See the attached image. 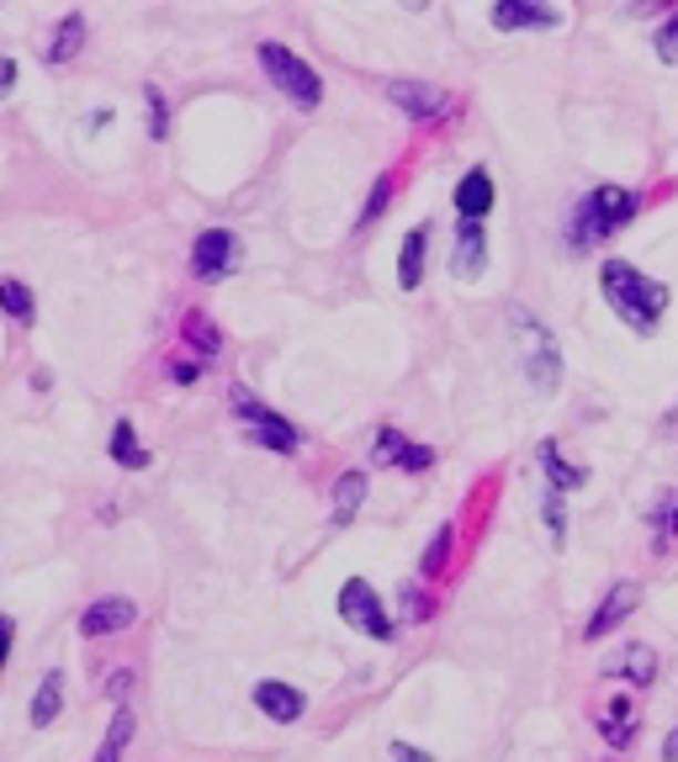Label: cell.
Listing matches in <instances>:
<instances>
[{
  "label": "cell",
  "instance_id": "cell-32",
  "mask_svg": "<svg viewBox=\"0 0 678 762\" xmlns=\"http://www.w3.org/2000/svg\"><path fill=\"white\" fill-rule=\"evenodd\" d=\"M388 196H392V181L382 175L377 186H371V196H366V213H361V223H377L382 217V207H388Z\"/></svg>",
  "mask_w": 678,
  "mask_h": 762
},
{
  "label": "cell",
  "instance_id": "cell-34",
  "mask_svg": "<svg viewBox=\"0 0 678 762\" xmlns=\"http://www.w3.org/2000/svg\"><path fill=\"white\" fill-rule=\"evenodd\" d=\"M196 377H202V365H196V360H192V365H186V360H181V365H175V381H181V387H192Z\"/></svg>",
  "mask_w": 678,
  "mask_h": 762
},
{
  "label": "cell",
  "instance_id": "cell-36",
  "mask_svg": "<svg viewBox=\"0 0 678 762\" xmlns=\"http://www.w3.org/2000/svg\"><path fill=\"white\" fill-rule=\"evenodd\" d=\"M6 657H11V619L0 615V667H6Z\"/></svg>",
  "mask_w": 678,
  "mask_h": 762
},
{
  "label": "cell",
  "instance_id": "cell-11",
  "mask_svg": "<svg viewBox=\"0 0 678 762\" xmlns=\"http://www.w3.org/2000/svg\"><path fill=\"white\" fill-rule=\"evenodd\" d=\"M451 270H456L461 281H477L487 270V234L483 223H461L456 228V255H451Z\"/></svg>",
  "mask_w": 678,
  "mask_h": 762
},
{
  "label": "cell",
  "instance_id": "cell-35",
  "mask_svg": "<svg viewBox=\"0 0 678 762\" xmlns=\"http://www.w3.org/2000/svg\"><path fill=\"white\" fill-rule=\"evenodd\" d=\"M11 85H17V64H11V59H0V95L11 91Z\"/></svg>",
  "mask_w": 678,
  "mask_h": 762
},
{
  "label": "cell",
  "instance_id": "cell-23",
  "mask_svg": "<svg viewBox=\"0 0 678 762\" xmlns=\"http://www.w3.org/2000/svg\"><path fill=\"white\" fill-rule=\"evenodd\" d=\"M112 461H117V466H127V472H144V466H148V451L138 445V434H133V424H127V419L112 429Z\"/></svg>",
  "mask_w": 678,
  "mask_h": 762
},
{
  "label": "cell",
  "instance_id": "cell-9",
  "mask_svg": "<svg viewBox=\"0 0 678 762\" xmlns=\"http://www.w3.org/2000/svg\"><path fill=\"white\" fill-rule=\"evenodd\" d=\"M133 619H138L133 598H96V604H91V609L80 615V630L101 641V636H117V630H127Z\"/></svg>",
  "mask_w": 678,
  "mask_h": 762
},
{
  "label": "cell",
  "instance_id": "cell-14",
  "mask_svg": "<svg viewBox=\"0 0 678 762\" xmlns=\"http://www.w3.org/2000/svg\"><path fill=\"white\" fill-rule=\"evenodd\" d=\"M605 672L609 678H630L636 689H647V683H657V651L636 641V646H626V651H615Z\"/></svg>",
  "mask_w": 678,
  "mask_h": 762
},
{
  "label": "cell",
  "instance_id": "cell-1",
  "mask_svg": "<svg viewBox=\"0 0 678 762\" xmlns=\"http://www.w3.org/2000/svg\"><path fill=\"white\" fill-rule=\"evenodd\" d=\"M599 286H605V302L615 308V318H626L636 333H657L662 312H668V286L641 276V270L626 260L599 265Z\"/></svg>",
  "mask_w": 678,
  "mask_h": 762
},
{
  "label": "cell",
  "instance_id": "cell-21",
  "mask_svg": "<svg viewBox=\"0 0 678 762\" xmlns=\"http://www.w3.org/2000/svg\"><path fill=\"white\" fill-rule=\"evenodd\" d=\"M361 503H366V472H345L335 482V519H356L361 514Z\"/></svg>",
  "mask_w": 678,
  "mask_h": 762
},
{
  "label": "cell",
  "instance_id": "cell-19",
  "mask_svg": "<svg viewBox=\"0 0 678 762\" xmlns=\"http://www.w3.org/2000/svg\"><path fill=\"white\" fill-rule=\"evenodd\" d=\"M599 737L609 746H630L636 741V710H630V699H615L605 714H599Z\"/></svg>",
  "mask_w": 678,
  "mask_h": 762
},
{
  "label": "cell",
  "instance_id": "cell-20",
  "mask_svg": "<svg viewBox=\"0 0 678 762\" xmlns=\"http://www.w3.org/2000/svg\"><path fill=\"white\" fill-rule=\"evenodd\" d=\"M541 466H546V476H552V493H567V487H583V482H588V472H583V466H573V461L552 445V440L541 445Z\"/></svg>",
  "mask_w": 678,
  "mask_h": 762
},
{
  "label": "cell",
  "instance_id": "cell-16",
  "mask_svg": "<svg viewBox=\"0 0 678 762\" xmlns=\"http://www.w3.org/2000/svg\"><path fill=\"white\" fill-rule=\"evenodd\" d=\"M493 27L514 32V27H562V11L552 6H525V0H499L493 6Z\"/></svg>",
  "mask_w": 678,
  "mask_h": 762
},
{
  "label": "cell",
  "instance_id": "cell-5",
  "mask_svg": "<svg viewBox=\"0 0 678 762\" xmlns=\"http://www.w3.org/2000/svg\"><path fill=\"white\" fill-rule=\"evenodd\" d=\"M228 408H234L244 424H249V440H255V445H266V451H281V455L297 451V429H291L287 419H281V413L260 408L255 398H249V392H244V387H234V392H228Z\"/></svg>",
  "mask_w": 678,
  "mask_h": 762
},
{
  "label": "cell",
  "instance_id": "cell-2",
  "mask_svg": "<svg viewBox=\"0 0 678 762\" xmlns=\"http://www.w3.org/2000/svg\"><path fill=\"white\" fill-rule=\"evenodd\" d=\"M636 190L626 186H599L594 196H583L578 207H573V217H567V244L573 249H594V244H605V238H615L620 228H626L630 217H636Z\"/></svg>",
  "mask_w": 678,
  "mask_h": 762
},
{
  "label": "cell",
  "instance_id": "cell-38",
  "mask_svg": "<svg viewBox=\"0 0 678 762\" xmlns=\"http://www.w3.org/2000/svg\"><path fill=\"white\" fill-rule=\"evenodd\" d=\"M662 758H668V762H678V731H674V737H668V746H662Z\"/></svg>",
  "mask_w": 678,
  "mask_h": 762
},
{
  "label": "cell",
  "instance_id": "cell-18",
  "mask_svg": "<svg viewBox=\"0 0 678 762\" xmlns=\"http://www.w3.org/2000/svg\"><path fill=\"white\" fill-rule=\"evenodd\" d=\"M80 43H85V17H80V11H70L64 22L53 27L49 53H43V59H49V64H64V59H74V53H80Z\"/></svg>",
  "mask_w": 678,
  "mask_h": 762
},
{
  "label": "cell",
  "instance_id": "cell-22",
  "mask_svg": "<svg viewBox=\"0 0 678 762\" xmlns=\"http://www.w3.org/2000/svg\"><path fill=\"white\" fill-rule=\"evenodd\" d=\"M59 704H64V672H43V689H38V699H32V725H38V731L53 725Z\"/></svg>",
  "mask_w": 678,
  "mask_h": 762
},
{
  "label": "cell",
  "instance_id": "cell-37",
  "mask_svg": "<svg viewBox=\"0 0 678 762\" xmlns=\"http://www.w3.org/2000/svg\"><path fill=\"white\" fill-rule=\"evenodd\" d=\"M127 689H133V672H117V678H112V693H117V699H122V693H127Z\"/></svg>",
  "mask_w": 678,
  "mask_h": 762
},
{
  "label": "cell",
  "instance_id": "cell-15",
  "mask_svg": "<svg viewBox=\"0 0 678 762\" xmlns=\"http://www.w3.org/2000/svg\"><path fill=\"white\" fill-rule=\"evenodd\" d=\"M255 704H260V714L281 720V725L302 720V710H308V699L291 689V683H255Z\"/></svg>",
  "mask_w": 678,
  "mask_h": 762
},
{
  "label": "cell",
  "instance_id": "cell-6",
  "mask_svg": "<svg viewBox=\"0 0 678 762\" xmlns=\"http://www.w3.org/2000/svg\"><path fill=\"white\" fill-rule=\"evenodd\" d=\"M339 615L350 619V625H361L366 636H377V641H392V619L382 615V598L371 583L361 577H350L345 588H339Z\"/></svg>",
  "mask_w": 678,
  "mask_h": 762
},
{
  "label": "cell",
  "instance_id": "cell-13",
  "mask_svg": "<svg viewBox=\"0 0 678 762\" xmlns=\"http://www.w3.org/2000/svg\"><path fill=\"white\" fill-rule=\"evenodd\" d=\"M456 213H461V223H483V217L493 213V175H487V169H466V175H461Z\"/></svg>",
  "mask_w": 678,
  "mask_h": 762
},
{
  "label": "cell",
  "instance_id": "cell-7",
  "mask_svg": "<svg viewBox=\"0 0 678 762\" xmlns=\"http://www.w3.org/2000/svg\"><path fill=\"white\" fill-rule=\"evenodd\" d=\"M234 265H239V238L228 234V228H207V234H196L192 270L202 276V281H223V276H234Z\"/></svg>",
  "mask_w": 678,
  "mask_h": 762
},
{
  "label": "cell",
  "instance_id": "cell-27",
  "mask_svg": "<svg viewBox=\"0 0 678 762\" xmlns=\"http://www.w3.org/2000/svg\"><path fill=\"white\" fill-rule=\"evenodd\" d=\"M186 344H196L202 356H218V329H213L202 312H192V318H186Z\"/></svg>",
  "mask_w": 678,
  "mask_h": 762
},
{
  "label": "cell",
  "instance_id": "cell-17",
  "mask_svg": "<svg viewBox=\"0 0 678 762\" xmlns=\"http://www.w3.org/2000/svg\"><path fill=\"white\" fill-rule=\"evenodd\" d=\"M424 244H430V228H413L403 238V255H398V286L413 291V286L424 281Z\"/></svg>",
  "mask_w": 678,
  "mask_h": 762
},
{
  "label": "cell",
  "instance_id": "cell-30",
  "mask_svg": "<svg viewBox=\"0 0 678 762\" xmlns=\"http://www.w3.org/2000/svg\"><path fill=\"white\" fill-rule=\"evenodd\" d=\"M430 609H435V604H430V594H424V588H403V619H409V625L430 619Z\"/></svg>",
  "mask_w": 678,
  "mask_h": 762
},
{
  "label": "cell",
  "instance_id": "cell-28",
  "mask_svg": "<svg viewBox=\"0 0 678 762\" xmlns=\"http://www.w3.org/2000/svg\"><path fill=\"white\" fill-rule=\"evenodd\" d=\"M653 43H657V59H662V64H678V11L662 27H657Z\"/></svg>",
  "mask_w": 678,
  "mask_h": 762
},
{
  "label": "cell",
  "instance_id": "cell-8",
  "mask_svg": "<svg viewBox=\"0 0 678 762\" xmlns=\"http://www.w3.org/2000/svg\"><path fill=\"white\" fill-rule=\"evenodd\" d=\"M388 101L413 122H435L451 112V95L440 91V85H424V80H392L388 85Z\"/></svg>",
  "mask_w": 678,
  "mask_h": 762
},
{
  "label": "cell",
  "instance_id": "cell-10",
  "mask_svg": "<svg viewBox=\"0 0 678 762\" xmlns=\"http://www.w3.org/2000/svg\"><path fill=\"white\" fill-rule=\"evenodd\" d=\"M636 598H641V588H636V583H620V588H615V594L594 609V619H588V636H583V641H605L609 630H620V625L630 619V609H636Z\"/></svg>",
  "mask_w": 678,
  "mask_h": 762
},
{
  "label": "cell",
  "instance_id": "cell-33",
  "mask_svg": "<svg viewBox=\"0 0 678 762\" xmlns=\"http://www.w3.org/2000/svg\"><path fill=\"white\" fill-rule=\"evenodd\" d=\"M392 762H435L430 752H419V746H403V741H392Z\"/></svg>",
  "mask_w": 678,
  "mask_h": 762
},
{
  "label": "cell",
  "instance_id": "cell-24",
  "mask_svg": "<svg viewBox=\"0 0 678 762\" xmlns=\"http://www.w3.org/2000/svg\"><path fill=\"white\" fill-rule=\"evenodd\" d=\"M0 312H11L17 323H32L38 318V302H32V291L22 281H0Z\"/></svg>",
  "mask_w": 678,
  "mask_h": 762
},
{
  "label": "cell",
  "instance_id": "cell-12",
  "mask_svg": "<svg viewBox=\"0 0 678 762\" xmlns=\"http://www.w3.org/2000/svg\"><path fill=\"white\" fill-rule=\"evenodd\" d=\"M377 455H382V461H392L398 472H430V466H435V451H430V445H413V440H403L398 429H382V434H377Z\"/></svg>",
  "mask_w": 678,
  "mask_h": 762
},
{
  "label": "cell",
  "instance_id": "cell-31",
  "mask_svg": "<svg viewBox=\"0 0 678 762\" xmlns=\"http://www.w3.org/2000/svg\"><path fill=\"white\" fill-rule=\"evenodd\" d=\"M144 101H148V133L154 138H165L170 127H165V95L154 91V85H144Z\"/></svg>",
  "mask_w": 678,
  "mask_h": 762
},
{
  "label": "cell",
  "instance_id": "cell-26",
  "mask_svg": "<svg viewBox=\"0 0 678 762\" xmlns=\"http://www.w3.org/2000/svg\"><path fill=\"white\" fill-rule=\"evenodd\" d=\"M133 741V714L127 710H117V720H112V737L101 741V752H96V762H117L122 758V746Z\"/></svg>",
  "mask_w": 678,
  "mask_h": 762
},
{
  "label": "cell",
  "instance_id": "cell-25",
  "mask_svg": "<svg viewBox=\"0 0 678 762\" xmlns=\"http://www.w3.org/2000/svg\"><path fill=\"white\" fill-rule=\"evenodd\" d=\"M451 546H456V535H451V524H440L435 535H430V550H424V562H419V567H424V577H435V572L445 567V562H451Z\"/></svg>",
  "mask_w": 678,
  "mask_h": 762
},
{
  "label": "cell",
  "instance_id": "cell-3",
  "mask_svg": "<svg viewBox=\"0 0 678 762\" xmlns=\"http://www.w3.org/2000/svg\"><path fill=\"white\" fill-rule=\"evenodd\" d=\"M508 329H514V339H520V360H525L531 387L541 392V398H552V392L562 387V356H557L552 329H546L541 318H531L525 308H508Z\"/></svg>",
  "mask_w": 678,
  "mask_h": 762
},
{
  "label": "cell",
  "instance_id": "cell-4",
  "mask_svg": "<svg viewBox=\"0 0 678 762\" xmlns=\"http://www.w3.org/2000/svg\"><path fill=\"white\" fill-rule=\"evenodd\" d=\"M260 64H266V74L291 95V101H297V106H318V101H323V80H318V70L314 64H302L291 48L260 43Z\"/></svg>",
  "mask_w": 678,
  "mask_h": 762
},
{
  "label": "cell",
  "instance_id": "cell-29",
  "mask_svg": "<svg viewBox=\"0 0 678 762\" xmlns=\"http://www.w3.org/2000/svg\"><path fill=\"white\" fill-rule=\"evenodd\" d=\"M541 514H546V529H552V540L562 546V535H567V514H562V493H546L541 503Z\"/></svg>",
  "mask_w": 678,
  "mask_h": 762
}]
</instances>
